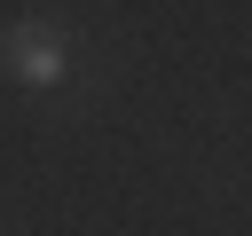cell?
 <instances>
[{"label": "cell", "instance_id": "1", "mask_svg": "<svg viewBox=\"0 0 252 236\" xmlns=\"http://www.w3.org/2000/svg\"><path fill=\"white\" fill-rule=\"evenodd\" d=\"M0 63H8V79H24L32 94H55V87H71V71H79V31L55 24V16H16V24L0 31Z\"/></svg>", "mask_w": 252, "mask_h": 236}]
</instances>
